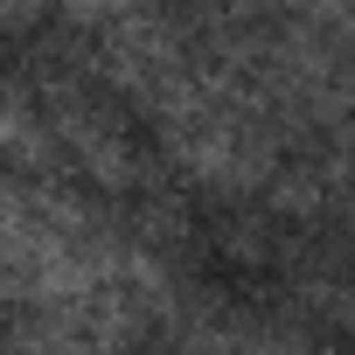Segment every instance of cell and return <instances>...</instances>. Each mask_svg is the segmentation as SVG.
<instances>
[{
  "label": "cell",
  "mask_w": 355,
  "mask_h": 355,
  "mask_svg": "<svg viewBox=\"0 0 355 355\" xmlns=\"http://www.w3.org/2000/svg\"><path fill=\"white\" fill-rule=\"evenodd\" d=\"M49 125H56V146H70L77 167H91L98 182H112V189L139 182V153H132V139H125V132H119L91 98L56 91V98H49Z\"/></svg>",
  "instance_id": "obj_2"
},
{
  "label": "cell",
  "mask_w": 355,
  "mask_h": 355,
  "mask_svg": "<svg viewBox=\"0 0 355 355\" xmlns=\"http://www.w3.org/2000/svg\"><path fill=\"white\" fill-rule=\"evenodd\" d=\"M146 0H63V15L70 21H91V28H119L125 15H139Z\"/></svg>",
  "instance_id": "obj_4"
},
{
  "label": "cell",
  "mask_w": 355,
  "mask_h": 355,
  "mask_svg": "<svg viewBox=\"0 0 355 355\" xmlns=\"http://www.w3.org/2000/svg\"><path fill=\"white\" fill-rule=\"evenodd\" d=\"M0 160H21V167L56 160V125L35 112L28 91H0Z\"/></svg>",
  "instance_id": "obj_3"
},
{
  "label": "cell",
  "mask_w": 355,
  "mask_h": 355,
  "mask_svg": "<svg viewBox=\"0 0 355 355\" xmlns=\"http://www.w3.org/2000/svg\"><path fill=\"white\" fill-rule=\"evenodd\" d=\"M153 125H160L167 153L182 167H196L209 189L251 196L272 174V132L258 125V105L237 98V84H216V77L189 70L182 84L153 105Z\"/></svg>",
  "instance_id": "obj_1"
}]
</instances>
